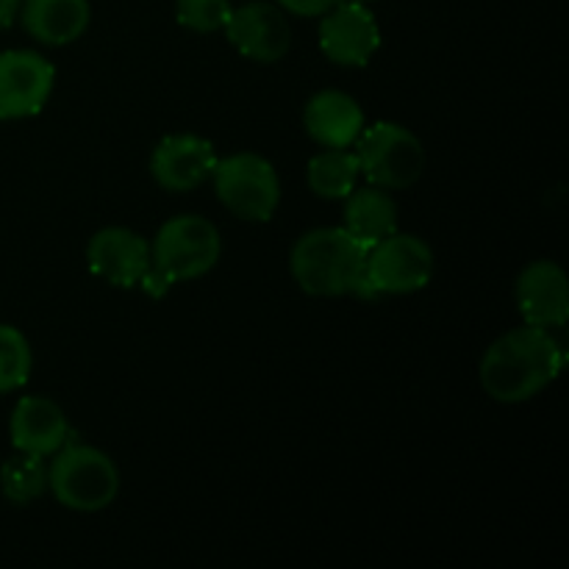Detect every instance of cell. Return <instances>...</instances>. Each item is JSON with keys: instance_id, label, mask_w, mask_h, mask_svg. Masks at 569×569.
I'll return each mask as SVG.
<instances>
[{"instance_id": "6da1fadb", "label": "cell", "mask_w": 569, "mask_h": 569, "mask_svg": "<svg viewBox=\"0 0 569 569\" xmlns=\"http://www.w3.org/2000/svg\"><path fill=\"white\" fill-rule=\"evenodd\" d=\"M565 370V350L548 328L520 326L495 339L483 353L478 378L498 403H526Z\"/></svg>"}, {"instance_id": "7a4b0ae2", "label": "cell", "mask_w": 569, "mask_h": 569, "mask_svg": "<svg viewBox=\"0 0 569 569\" xmlns=\"http://www.w3.org/2000/svg\"><path fill=\"white\" fill-rule=\"evenodd\" d=\"M220 231L200 214H181L167 220L150 244V270L139 287L161 298L172 283L194 281L211 272L220 261Z\"/></svg>"}, {"instance_id": "3957f363", "label": "cell", "mask_w": 569, "mask_h": 569, "mask_svg": "<svg viewBox=\"0 0 569 569\" xmlns=\"http://www.w3.org/2000/svg\"><path fill=\"white\" fill-rule=\"evenodd\" d=\"M367 248H361L342 226L315 228L295 242L289 270L295 283L311 298L353 295L365 272Z\"/></svg>"}, {"instance_id": "277c9868", "label": "cell", "mask_w": 569, "mask_h": 569, "mask_svg": "<svg viewBox=\"0 0 569 569\" xmlns=\"http://www.w3.org/2000/svg\"><path fill=\"white\" fill-rule=\"evenodd\" d=\"M48 492L64 509L92 515L114 503L120 492V472L103 450L70 442L56 450L48 465Z\"/></svg>"}, {"instance_id": "5b68a950", "label": "cell", "mask_w": 569, "mask_h": 569, "mask_svg": "<svg viewBox=\"0 0 569 569\" xmlns=\"http://www.w3.org/2000/svg\"><path fill=\"white\" fill-rule=\"evenodd\" d=\"M433 250L428 242L411 233H389L378 244L367 250L365 272L353 295L367 300H378L383 295H411L420 292L433 278Z\"/></svg>"}, {"instance_id": "8992f818", "label": "cell", "mask_w": 569, "mask_h": 569, "mask_svg": "<svg viewBox=\"0 0 569 569\" xmlns=\"http://www.w3.org/2000/svg\"><path fill=\"white\" fill-rule=\"evenodd\" d=\"M356 159L367 183L387 192L409 189L426 170V148L409 128L398 122H372L356 139Z\"/></svg>"}, {"instance_id": "52a82bcc", "label": "cell", "mask_w": 569, "mask_h": 569, "mask_svg": "<svg viewBox=\"0 0 569 569\" xmlns=\"http://www.w3.org/2000/svg\"><path fill=\"white\" fill-rule=\"evenodd\" d=\"M214 192L231 214L248 222H267L281 203V181L264 156L233 153L217 159Z\"/></svg>"}, {"instance_id": "ba28073f", "label": "cell", "mask_w": 569, "mask_h": 569, "mask_svg": "<svg viewBox=\"0 0 569 569\" xmlns=\"http://www.w3.org/2000/svg\"><path fill=\"white\" fill-rule=\"evenodd\" d=\"M56 70L33 50L0 53V120H26L39 114L53 92Z\"/></svg>"}, {"instance_id": "9c48e42d", "label": "cell", "mask_w": 569, "mask_h": 569, "mask_svg": "<svg viewBox=\"0 0 569 569\" xmlns=\"http://www.w3.org/2000/svg\"><path fill=\"white\" fill-rule=\"evenodd\" d=\"M222 31L244 59L259 61V64H276L289 53V44H292V31H289L281 6L261 3V0L231 9Z\"/></svg>"}, {"instance_id": "30bf717a", "label": "cell", "mask_w": 569, "mask_h": 569, "mask_svg": "<svg viewBox=\"0 0 569 569\" xmlns=\"http://www.w3.org/2000/svg\"><path fill=\"white\" fill-rule=\"evenodd\" d=\"M381 48V28L367 6L342 3L322 14L320 50L339 67H365Z\"/></svg>"}, {"instance_id": "8fae6325", "label": "cell", "mask_w": 569, "mask_h": 569, "mask_svg": "<svg viewBox=\"0 0 569 569\" xmlns=\"http://www.w3.org/2000/svg\"><path fill=\"white\" fill-rule=\"evenodd\" d=\"M214 167V144L198 133H172L150 153V176L167 192H192L203 187Z\"/></svg>"}, {"instance_id": "7c38bea8", "label": "cell", "mask_w": 569, "mask_h": 569, "mask_svg": "<svg viewBox=\"0 0 569 569\" xmlns=\"http://www.w3.org/2000/svg\"><path fill=\"white\" fill-rule=\"evenodd\" d=\"M87 264L111 287H139L150 270V244L131 228H100L87 244Z\"/></svg>"}, {"instance_id": "4fadbf2b", "label": "cell", "mask_w": 569, "mask_h": 569, "mask_svg": "<svg viewBox=\"0 0 569 569\" xmlns=\"http://www.w3.org/2000/svg\"><path fill=\"white\" fill-rule=\"evenodd\" d=\"M517 311L526 326L565 328L569 320V281L556 261L539 259L517 278Z\"/></svg>"}, {"instance_id": "5bb4252c", "label": "cell", "mask_w": 569, "mask_h": 569, "mask_svg": "<svg viewBox=\"0 0 569 569\" xmlns=\"http://www.w3.org/2000/svg\"><path fill=\"white\" fill-rule=\"evenodd\" d=\"M9 437L14 450L31 456H53L64 445L76 442L70 422H67L64 411L59 403L50 398H39V395H28L14 406L9 420Z\"/></svg>"}, {"instance_id": "9a60e30c", "label": "cell", "mask_w": 569, "mask_h": 569, "mask_svg": "<svg viewBox=\"0 0 569 569\" xmlns=\"http://www.w3.org/2000/svg\"><path fill=\"white\" fill-rule=\"evenodd\" d=\"M303 126L322 148H353L365 131V111L348 92L322 89L306 103Z\"/></svg>"}, {"instance_id": "2e32d148", "label": "cell", "mask_w": 569, "mask_h": 569, "mask_svg": "<svg viewBox=\"0 0 569 569\" xmlns=\"http://www.w3.org/2000/svg\"><path fill=\"white\" fill-rule=\"evenodd\" d=\"M20 17L37 42L61 48L83 37L89 28V0H22Z\"/></svg>"}, {"instance_id": "e0dca14e", "label": "cell", "mask_w": 569, "mask_h": 569, "mask_svg": "<svg viewBox=\"0 0 569 569\" xmlns=\"http://www.w3.org/2000/svg\"><path fill=\"white\" fill-rule=\"evenodd\" d=\"M342 228L361 248L370 250L372 244L398 231V203L387 189L372 187V183H367L365 189H353L345 198Z\"/></svg>"}, {"instance_id": "ac0fdd59", "label": "cell", "mask_w": 569, "mask_h": 569, "mask_svg": "<svg viewBox=\"0 0 569 569\" xmlns=\"http://www.w3.org/2000/svg\"><path fill=\"white\" fill-rule=\"evenodd\" d=\"M359 159L348 148H326L306 167V181L317 198L345 200L359 181Z\"/></svg>"}, {"instance_id": "d6986e66", "label": "cell", "mask_w": 569, "mask_h": 569, "mask_svg": "<svg viewBox=\"0 0 569 569\" xmlns=\"http://www.w3.org/2000/svg\"><path fill=\"white\" fill-rule=\"evenodd\" d=\"M0 492L14 506H28L42 498L48 492V465L42 456L17 450L11 459H6L0 467Z\"/></svg>"}, {"instance_id": "ffe728a7", "label": "cell", "mask_w": 569, "mask_h": 569, "mask_svg": "<svg viewBox=\"0 0 569 569\" xmlns=\"http://www.w3.org/2000/svg\"><path fill=\"white\" fill-rule=\"evenodd\" d=\"M31 345L14 326L0 322V395L26 387L31 376Z\"/></svg>"}, {"instance_id": "44dd1931", "label": "cell", "mask_w": 569, "mask_h": 569, "mask_svg": "<svg viewBox=\"0 0 569 569\" xmlns=\"http://www.w3.org/2000/svg\"><path fill=\"white\" fill-rule=\"evenodd\" d=\"M233 6L228 0H176V17L194 33L222 31Z\"/></svg>"}, {"instance_id": "7402d4cb", "label": "cell", "mask_w": 569, "mask_h": 569, "mask_svg": "<svg viewBox=\"0 0 569 569\" xmlns=\"http://www.w3.org/2000/svg\"><path fill=\"white\" fill-rule=\"evenodd\" d=\"M283 11L300 17H322L331 6H337L339 0H276Z\"/></svg>"}, {"instance_id": "603a6c76", "label": "cell", "mask_w": 569, "mask_h": 569, "mask_svg": "<svg viewBox=\"0 0 569 569\" xmlns=\"http://www.w3.org/2000/svg\"><path fill=\"white\" fill-rule=\"evenodd\" d=\"M17 14H20V0H0V31H6Z\"/></svg>"}, {"instance_id": "cb8c5ba5", "label": "cell", "mask_w": 569, "mask_h": 569, "mask_svg": "<svg viewBox=\"0 0 569 569\" xmlns=\"http://www.w3.org/2000/svg\"><path fill=\"white\" fill-rule=\"evenodd\" d=\"M342 3H361V6H367V3H370V0H342Z\"/></svg>"}]
</instances>
